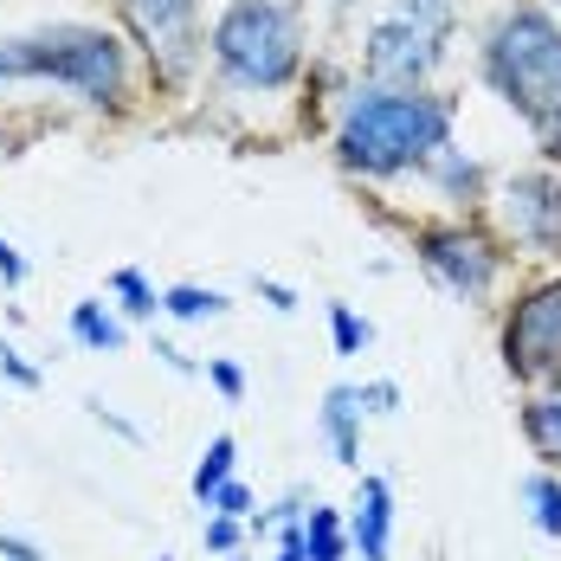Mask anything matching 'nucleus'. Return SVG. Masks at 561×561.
<instances>
[{
  "mask_svg": "<svg viewBox=\"0 0 561 561\" xmlns=\"http://www.w3.org/2000/svg\"><path fill=\"white\" fill-rule=\"evenodd\" d=\"M362 393V413H393L400 407V388L393 381H368V388H355Z\"/></svg>",
  "mask_w": 561,
  "mask_h": 561,
  "instance_id": "a878e982",
  "label": "nucleus"
},
{
  "mask_svg": "<svg viewBox=\"0 0 561 561\" xmlns=\"http://www.w3.org/2000/svg\"><path fill=\"white\" fill-rule=\"evenodd\" d=\"M71 336L84 342V348H98V355H116V348H123V323H116L111 310H104V304H91V297H84V304H71Z\"/></svg>",
  "mask_w": 561,
  "mask_h": 561,
  "instance_id": "ddd939ff",
  "label": "nucleus"
},
{
  "mask_svg": "<svg viewBox=\"0 0 561 561\" xmlns=\"http://www.w3.org/2000/svg\"><path fill=\"white\" fill-rule=\"evenodd\" d=\"M504 362L523 381H561V278L516 304L504 330Z\"/></svg>",
  "mask_w": 561,
  "mask_h": 561,
  "instance_id": "39448f33",
  "label": "nucleus"
},
{
  "mask_svg": "<svg viewBox=\"0 0 561 561\" xmlns=\"http://www.w3.org/2000/svg\"><path fill=\"white\" fill-rule=\"evenodd\" d=\"M111 290H116V297H123V317H136V323H149V317L162 310V297H156V284L142 278L136 265H123V272H116V278H111Z\"/></svg>",
  "mask_w": 561,
  "mask_h": 561,
  "instance_id": "a211bd4d",
  "label": "nucleus"
},
{
  "mask_svg": "<svg viewBox=\"0 0 561 561\" xmlns=\"http://www.w3.org/2000/svg\"><path fill=\"white\" fill-rule=\"evenodd\" d=\"M207 549L214 556H239V516H207Z\"/></svg>",
  "mask_w": 561,
  "mask_h": 561,
  "instance_id": "b1692460",
  "label": "nucleus"
},
{
  "mask_svg": "<svg viewBox=\"0 0 561 561\" xmlns=\"http://www.w3.org/2000/svg\"><path fill=\"white\" fill-rule=\"evenodd\" d=\"M13 84L20 78H53L71 84L78 98L91 104H123L129 91V65L104 26H46V33H26V39H0Z\"/></svg>",
  "mask_w": 561,
  "mask_h": 561,
  "instance_id": "20e7f679",
  "label": "nucleus"
},
{
  "mask_svg": "<svg viewBox=\"0 0 561 561\" xmlns=\"http://www.w3.org/2000/svg\"><path fill=\"white\" fill-rule=\"evenodd\" d=\"M162 310L174 323H207V317H226V297L201 290V284H174V290H162Z\"/></svg>",
  "mask_w": 561,
  "mask_h": 561,
  "instance_id": "f3484780",
  "label": "nucleus"
},
{
  "mask_svg": "<svg viewBox=\"0 0 561 561\" xmlns=\"http://www.w3.org/2000/svg\"><path fill=\"white\" fill-rule=\"evenodd\" d=\"M214 516H252V491H245V484H239V478H226L220 491H214Z\"/></svg>",
  "mask_w": 561,
  "mask_h": 561,
  "instance_id": "5701e85b",
  "label": "nucleus"
},
{
  "mask_svg": "<svg viewBox=\"0 0 561 561\" xmlns=\"http://www.w3.org/2000/svg\"><path fill=\"white\" fill-rule=\"evenodd\" d=\"M123 13H129V26L149 39V53L162 58L169 71L194 65V46H201L194 13H201V0H123Z\"/></svg>",
  "mask_w": 561,
  "mask_h": 561,
  "instance_id": "1a4fd4ad",
  "label": "nucleus"
},
{
  "mask_svg": "<svg viewBox=\"0 0 561 561\" xmlns=\"http://www.w3.org/2000/svg\"><path fill=\"white\" fill-rule=\"evenodd\" d=\"M201 375H207V381H214L226 400H239V393H245V368H239V362H207Z\"/></svg>",
  "mask_w": 561,
  "mask_h": 561,
  "instance_id": "393cba45",
  "label": "nucleus"
},
{
  "mask_svg": "<svg viewBox=\"0 0 561 561\" xmlns=\"http://www.w3.org/2000/svg\"><path fill=\"white\" fill-rule=\"evenodd\" d=\"M523 426H529V446L542 451V458H556V465H561V400H529Z\"/></svg>",
  "mask_w": 561,
  "mask_h": 561,
  "instance_id": "6ab92c4d",
  "label": "nucleus"
},
{
  "mask_svg": "<svg viewBox=\"0 0 561 561\" xmlns=\"http://www.w3.org/2000/svg\"><path fill=\"white\" fill-rule=\"evenodd\" d=\"M278 561H304V516L278 523Z\"/></svg>",
  "mask_w": 561,
  "mask_h": 561,
  "instance_id": "bb28decb",
  "label": "nucleus"
},
{
  "mask_svg": "<svg viewBox=\"0 0 561 561\" xmlns=\"http://www.w3.org/2000/svg\"><path fill=\"white\" fill-rule=\"evenodd\" d=\"M393 20H407L413 33H426V39H451V20H458V0H393Z\"/></svg>",
  "mask_w": 561,
  "mask_h": 561,
  "instance_id": "dca6fc26",
  "label": "nucleus"
},
{
  "mask_svg": "<svg viewBox=\"0 0 561 561\" xmlns=\"http://www.w3.org/2000/svg\"><path fill=\"white\" fill-rule=\"evenodd\" d=\"M207 46L239 91H284L304 65V13L290 0H226Z\"/></svg>",
  "mask_w": 561,
  "mask_h": 561,
  "instance_id": "7ed1b4c3",
  "label": "nucleus"
},
{
  "mask_svg": "<svg viewBox=\"0 0 561 561\" xmlns=\"http://www.w3.org/2000/svg\"><path fill=\"white\" fill-rule=\"evenodd\" d=\"M348 556V523L330 504L304 510V561H342Z\"/></svg>",
  "mask_w": 561,
  "mask_h": 561,
  "instance_id": "f8f14e48",
  "label": "nucleus"
},
{
  "mask_svg": "<svg viewBox=\"0 0 561 561\" xmlns=\"http://www.w3.org/2000/svg\"><path fill=\"white\" fill-rule=\"evenodd\" d=\"M0 284H26V259L13 252V239L0 232Z\"/></svg>",
  "mask_w": 561,
  "mask_h": 561,
  "instance_id": "cd10ccee",
  "label": "nucleus"
},
{
  "mask_svg": "<svg viewBox=\"0 0 561 561\" xmlns=\"http://www.w3.org/2000/svg\"><path fill=\"white\" fill-rule=\"evenodd\" d=\"M156 355H162V362H169L174 375H201V368H194V362H187V355H181V348H174V342H156Z\"/></svg>",
  "mask_w": 561,
  "mask_h": 561,
  "instance_id": "7c9ffc66",
  "label": "nucleus"
},
{
  "mask_svg": "<svg viewBox=\"0 0 561 561\" xmlns=\"http://www.w3.org/2000/svg\"><path fill=\"white\" fill-rule=\"evenodd\" d=\"M0 561H46L33 536H0Z\"/></svg>",
  "mask_w": 561,
  "mask_h": 561,
  "instance_id": "c85d7f7f",
  "label": "nucleus"
},
{
  "mask_svg": "<svg viewBox=\"0 0 561 561\" xmlns=\"http://www.w3.org/2000/svg\"><path fill=\"white\" fill-rule=\"evenodd\" d=\"M323 439L336 451V465H362V393L355 388H330L323 393Z\"/></svg>",
  "mask_w": 561,
  "mask_h": 561,
  "instance_id": "9b49d317",
  "label": "nucleus"
},
{
  "mask_svg": "<svg viewBox=\"0 0 561 561\" xmlns=\"http://www.w3.org/2000/svg\"><path fill=\"white\" fill-rule=\"evenodd\" d=\"M426 169H433V181H439L446 194H471V187H478V162H471L465 149H451V142L426 162Z\"/></svg>",
  "mask_w": 561,
  "mask_h": 561,
  "instance_id": "aec40b11",
  "label": "nucleus"
},
{
  "mask_svg": "<svg viewBox=\"0 0 561 561\" xmlns=\"http://www.w3.org/2000/svg\"><path fill=\"white\" fill-rule=\"evenodd\" d=\"M451 142V104L433 91H362L336 129V156L355 174H407L426 169Z\"/></svg>",
  "mask_w": 561,
  "mask_h": 561,
  "instance_id": "f257e3e1",
  "label": "nucleus"
},
{
  "mask_svg": "<svg viewBox=\"0 0 561 561\" xmlns=\"http://www.w3.org/2000/svg\"><path fill=\"white\" fill-rule=\"evenodd\" d=\"M484 78L497 84L516 116H529L549 142V156H561V26L536 7H516L491 26L484 39Z\"/></svg>",
  "mask_w": 561,
  "mask_h": 561,
  "instance_id": "f03ea898",
  "label": "nucleus"
},
{
  "mask_svg": "<svg viewBox=\"0 0 561 561\" xmlns=\"http://www.w3.org/2000/svg\"><path fill=\"white\" fill-rule=\"evenodd\" d=\"M330 336H336V355H362V348L375 342V330H368L348 304H330Z\"/></svg>",
  "mask_w": 561,
  "mask_h": 561,
  "instance_id": "412c9836",
  "label": "nucleus"
},
{
  "mask_svg": "<svg viewBox=\"0 0 561 561\" xmlns=\"http://www.w3.org/2000/svg\"><path fill=\"white\" fill-rule=\"evenodd\" d=\"M523 504L536 516V529L561 542V478L556 471H529V478H523Z\"/></svg>",
  "mask_w": 561,
  "mask_h": 561,
  "instance_id": "2eb2a0df",
  "label": "nucleus"
},
{
  "mask_svg": "<svg viewBox=\"0 0 561 561\" xmlns=\"http://www.w3.org/2000/svg\"><path fill=\"white\" fill-rule=\"evenodd\" d=\"M259 297H265L272 310H284V317L297 310V290H284V284H272V278H259Z\"/></svg>",
  "mask_w": 561,
  "mask_h": 561,
  "instance_id": "c756f323",
  "label": "nucleus"
},
{
  "mask_svg": "<svg viewBox=\"0 0 561 561\" xmlns=\"http://www.w3.org/2000/svg\"><path fill=\"white\" fill-rule=\"evenodd\" d=\"M348 549L362 561H393V484L388 478H362L355 504H348Z\"/></svg>",
  "mask_w": 561,
  "mask_h": 561,
  "instance_id": "9d476101",
  "label": "nucleus"
},
{
  "mask_svg": "<svg viewBox=\"0 0 561 561\" xmlns=\"http://www.w3.org/2000/svg\"><path fill=\"white\" fill-rule=\"evenodd\" d=\"M439 58H446L439 39L413 33V26L393 20V13L368 33V46H362V65H368V78H375V91H420V78H426Z\"/></svg>",
  "mask_w": 561,
  "mask_h": 561,
  "instance_id": "0eeeda50",
  "label": "nucleus"
},
{
  "mask_svg": "<svg viewBox=\"0 0 561 561\" xmlns=\"http://www.w3.org/2000/svg\"><path fill=\"white\" fill-rule=\"evenodd\" d=\"M232 458H239L232 433H214V439H207V451H201V465H194V478H187L201 504H214V491H220L226 478H232Z\"/></svg>",
  "mask_w": 561,
  "mask_h": 561,
  "instance_id": "4468645a",
  "label": "nucleus"
},
{
  "mask_svg": "<svg viewBox=\"0 0 561 561\" xmlns=\"http://www.w3.org/2000/svg\"><path fill=\"white\" fill-rule=\"evenodd\" d=\"M420 265L465 304H484L491 284H497V252L471 226H426L420 232Z\"/></svg>",
  "mask_w": 561,
  "mask_h": 561,
  "instance_id": "423d86ee",
  "label": "nucleus"
},
{
  "mask_svg": "<svg viewBox=\"0 0 561 561\" xmlns=\"http://www.w3.org/2000/svg\"><path fill=\"white\" fill-rule=\"evenodd\" d=\"M336 7H355V0H336Z\"/></svg>",
  "mask_w": 561,
  "mask_h": 561,
  "instance_id": "473e14b6",
  "label": "nucleus"
},
{
  "mask_svg": "<svg viewBox=\"0 0 561 561\" xmlns=\"http://www.w3.org/2000/svg\"><path fill=\"white\" fill-rule=\"evenodd\" d=\"M156 561H169V556H156Z\"/></svg>",
  "mask_w": 561,
  "mask_h": 561,
  "instance_id": "f704fd0d",
  "label": "nucleus"
},
{
  "mask_svg": "<svg viewBox=\"0 0 561 561\" xmlns=\"http://www.w3.org/2000/svg\"><path fill=\"white\" fill-rule=\"evenodd\" d=\"M226 561H239V556H226Z\"/></svg>",
  "mask_w": 561,
  "mask_h": 561,
  "instance_id": "72a5a7b5",
  "label": "nucleus"
},
{
  "mask_svg": "<svg viewBox=\"0 0 561 561\" xmlns=\"http://www.w3.org/2000/svg\"><path fill=\"white\" fill-rule=\"evenodd\" d=\"M504 226L536 245V252H561V181L556 174H516L504 181Z\"/></svg>",
  "mask_w": 561,
  "mask_h": 561,
  "instance_id": "6e6552de",
  "label": "nucleus"
},
{
  "mask_svg": "<svg viewBox=\"0 0 561 561\" xmlns=\"http://www.w3.org/2000/svg\"><path fill=\"white\" fill-rule=\"evenodd\" d=\"M7 84H13V71H7V53H0V91H7Z\"/></svg>",
  "mask_w": 561,
  "mask_h": 561,
  "instance_id": "2f4dec72",
  "label": "nucleus"
},
{
  "mask_svg": "<svg viewBox=\"0 0 561 561\" xmlns=\"http://www.w3.org/2000/svg\"><path fill=\"white\" fill-rule=\"evenodd\" d=\"M0 381H13V388H39L46 375H39L33 362H20V348H13V342H0Z\"/></svg>",
  "mask_w": 561,
  "mask_h": 561,
  "instance_id": "4be33fe9",
  "label": "nucleus"
}]
</instances>
